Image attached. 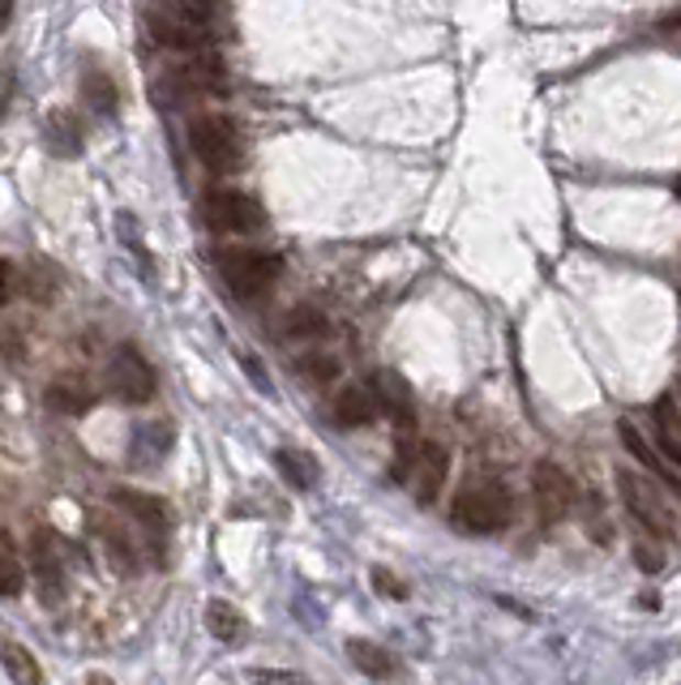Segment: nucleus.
<instances>
[{"label": "nucleus", "mask_w": 681, "mask_h": 685, "mask_svg": "<svg viewBox=\"0 0 681 685\" xmlns=\"http://www.w3.org/2000/svg\"><path fill=\"white\" fill-rule=\"evenodd\" d=\"M515 519V497L497 480H472L463 484L450 501V523L468 535H493Z\"/></svg>", "instance_id": "f257e3e1"}, {"label": "nucleus", "mask_w": 681, "mask_h": 685, "mask_svg": "<svg viewBox=\"0 0 681 685\" xmlns=\"http://www.w3.org/2000/svg\"><path fill=\"white\" fill-rule=\"evenodd\" d=\"M283 275L279 253H266V248H249V244H237V248H223L219 253V279L228 283L232 296L241 300H257L266 296Z\"/></svg>", "instance_id": "f03ea898"}, {"label": "nucleus", "mask_w": 681, "mask_h": 685, "mask_svg": "<svg viewBox=\"0 0 681 685\" xmlns=\"http://www.w3.org/2000/svg\"><path fill=\"white\" fill-rule=\"evenodd\" d=\"M189 146H194L201 167H210L219 176L237 172L244 163L241 124L232 121V117H223V112H206V117H198V121L189 124Z\"/></svg>", "instance_id": "7ed1b4c3"}, {"label": "nucleus", "mask_w": 681, "mask_h": 685, "mask_svg": "<svg viewBox=\"0 0 681 685\" xmlns=\"http://www.w3.org/2000/svg\"><path fill=\"white\" fill-rule=\"evenodd\" d=\"M201 219L219 236H253V232L266 228V210L249 194H237V189H210L201 198Z\"/></svg>", "instance_id": "20e7f679"}, {"label": "nucleus", "mask_w": 681, "mask_h": 685, "mask_svg": "<svg viewBox=\"0 0 681 685\" xmlns=\"http://www.w3.org/2000/svg\"><path fill=\"white\" fill-rule=\"evenodd\" d=\"M108 390L129 407L151 404V399L160 395V377H155V368H151V361H146L133 343H124L121 352L112 356V364H108Z\"/></svg>", "instance_id": "39448f33"}, {"label": "nucleus", "mask_w": 681, "mask_h": 685, "mask_svg": "<svg viewBox=\"0 0 681 685\" xmlns=\"http://www.w3.org/2000/svg\"><path fill=\"white\" fill-rule=\"evenodd\" d=\"M531 497H536V515L553 527L561 519H570L579 493H574V480H570L565 467H558V463H536L531 467Z\"/></svg>", "instance_id": "423d86ee"}, {"label": "nucleus", "mask_w": 681, "mask_h": 685, "mask_svg": "<svg viewBox=\"0 0 681 685\" xmlns=\"http://www.w3.org/2000/svg\"><path fill=\"white\" fill-rule=\"evenodd\" d=\"M167 22H176V26H185L189 35H198L206 47L223 35V26H228V9H223V0H160V9Z\"/></svg>", "instance_id": "0eeeda50"}, {"label": "nucleus", "mask_w": 681, "mask_h": 685, "mask_svg": "<svg viewBox=\"0 0 681 685\" xmlns=\"http://www.w3.org/2000/svg\"><path fill=\"white\" fill-rule=\"evenodd\" d=\"M617 480H622V501H626V510H630L647 531H656V535H673V519H669V510H664V501L656 497L651 484L639 480V476H630V472H622Z\"/></svg>", "instance_id": "6e6552de"}, {"label": "nucleus", "mask_w": 681, "mask_h": 685, "mask_svg": "<svg viewBox=\"0 0 681 685\" xmlns=\"http://www.w3.org/2000/svg\"><path fill=\"white\" fill-rule=\"evenodd\" d=\"M117 506L151 535V544H163V535H167V527H172V506H167L163 497L142 493V488H117Z\"/></svg>", "instance_id": "1a4fd4ad"}, {"label": "nucleus", "mask_w": 681, "mask_h": 685, "mask_svg": "<svg viewBox=\"0 0 681 685\" xmlns=\"http://www.w3.org/2000/svg\"><path fill=\"white\" fill-rule=\"evenodd\" d=\"M31 574L40 583L43 605H56L61 592H65V565H61V553H56V535L47 527L35 531V540H31Z\"/></svg>", "instance_id": "9d476101"}, {"label": "nucleus", "mask_w": 681, "mask_h": 685, "mask_svg": "<svg viewBox=\"0 0 681 685\" xmlns=\"http://www.w3.org/2000/svg\"><path fill=\"white\" fill-rule=\"evenodd\" d=\"M450 476V450L438 442H425L420 445V463L411 472V488H416V501L420 506H433L441 497V484Z\"/></svg>", "instance_id": "9b49d317"}, {"label": "nucleus", "mask_w": 681, "mask_h": 685, "mask_svg": "<svg viewBox=\"0 0 681 685\" xmlns=\"http://www.w3.org/2000/svg\"><path fill=\"white\" fill-rule=\"evenodd\" d=\"M617 433H622V445H626V450L639 458L651 476H660V480L669 484V488H678V493H681V472L673 467V463H669V458H664V454H660V445L647 442V433H642L635 420H622V424H617Z\"/></svg>", "instance_id": "f8f14e48"}, {"label": "nucleus", "mask_w": 681, "mask_h": 685, "mask_svg": "<svg viewBox=\"0 0 681 685\" xmlns=\"http://www.w3.org/2000/svg\"><path fill=\"white\" fill-rule=\"evenodd\" d=\"M373 395L382 404V416L395 420V429H416V399H411V390H407V382L399 373H391V368L377 373L373 377Z\"/></svg>", "instance_id": "ddd939ff"}, {"label": "nucleus", "mask_w": 681, "mask_h": 685, "mask_svg": "<svg viewBox=\"0 0 681 685\" xmlns=\"http://www.w3.org/2000/svg\"><path fill=\"white\" fill-rule=\"evenodd\" d=\"M330 411H334V424H339V429H364V424H373V420L382 416V404H377V395L364 390V386H339Z\"/></svg>", "instance_id": "4468645a"}, {"label": "nucleus", "mask_w": 681, "mask_h": 685, "mask_svg": "<svg viewBox=\"0 0 681 685\" xmlns=\"http://www.w3.org/2000/svg\"><path fill=\"white\" fill-rule=\"evenodd\" d=\"M348 655H352V664L361 669L364 677H373V682H391V677H399V660L386 651V647L369 643V639H348Z\"/></svg>", "instance_id": "2eb2a0df"}, {"label": "nucleus", "mask_w": 681, "mask_h": 685, "mask_svg": "<svg viewBox=\"0 0 681 685\" xmlns=\"http://www.w3.org/2000/svg\"><path fill=\"white\" fill-rule=\"evenodd\" d=\"M275 467H279V476L292 488H314L321 480V463L314 454H305V450H296V445H279L275 450Z\"/></svg>", "instance_id": "dca6fc26"}, {"label": "nucleus", "mask_w": 681, "mask_h": 685, "mask_svg": "<svg viewBox=\"0 0 681 685\" xmlns=\"http://www.w3.org/2000/svg\"><path fill=\"white\" fill-rule=\"evenodd\" d=\"M81 99H86V108H95L103 117L117 112L121 95H117V81H112V74L103 65H86V74H81Z\"/></svg>", "instance_id": "f3484780"}, {"label": "nucleus", "mask_w": 681, "mask_h": 685, "mask_svg": "<svg viewBox=\"0 0 681 685\" xmlns=\"http://www.w3.org/2000/svg\"><path fill=\"white\" fill-rule=\"evenodd\" d=\"M206 626H210V634H215L219 643H241L244 634H249L244 612L237 605H228V600H210V605H206Z\"/></svg>", "instance_id": "a211bd4d"}, {"label": "nucleus", "mask_w": 681, "mask_h": 685, "mask_svg": "<svg viewBox=\"0 0 681 685\" xmlns=\"http://www.w3.org/2000/svg\"><path fill=\"white\" fill-rule=\"evenodd\" d=\"M90 386L81 382V377H56L52 386H47V407L52 411H65V416H78V411H86L90 407Z\"/></svg>", "instance_id": "6ab92c4d"}, {"label": "nucleus", "mask_w": 681, "mask_h": 685, "mask_svg": "<svg viewBox=\"0 0 681 685\" xmlns=\"http://www.w3.org/2000/svg\"><path fill=\"white\" fill-rule=\"evenodd\" d=\"M99 531V540H103V549H108V562L117 565V574H133L138 570V557H133V544H129V535H124L117 523H95Z\"/></svg>", "instance_id": "aec40b11"}, {"label": "nucleus", "mask_w": 681, "mask_h": 685, "mask_svg": "<svg viewBox=\"0 0 681 685\" xmlns=\"http://www.w3.org/2000/svg\"><path fill=\"white\" fill-rule=\"evenodd\" d=\"M283 330H287V339H326V334H330V322H326V313L314 309V305H296V309L287 313Z\"/></svg>", "instance_id": "412c9836"}, {"label": "nucleus", "mask_w": 681, "mask_h": 685, "mask_svg": "<svg viewBox=\"0 0 681 685\" xmlns=\"http://www.w3.org/2000/svg\"><path fill=\"white\" fill-rule=\"evenodd\" d=\"M4 682H13V685H35V682H43L40 664H35V655H31L26 647L4 643Z\"/></svg>", "instance_id": "4be33fe9"}, {"label": "nucleus", "mask_w": 681, "mask_h": 685, "mask_svg": "<svg viewBox=\"0 0 681 685\" xmlns=\"http://www.w3.org/2000/svg\"><path fill=\"white\" fill-rule=\"evenodd\" d=\"M47 142H52V151H61V155H78L81 129H78V121H74V112H52V121H47Z\"/></svg>", "instance_id": "5701e85b"}, {"label": "nucleus", "mask_w": 681, "mask_h": 685, "mask_svg": "<svg viewBox=\"0 0 681 685\" xmlns=\"http://www.w3.org/2000/svg\"><path fill=\"white\" fill-rule=\"evenodd\" d=\"M0 574H4V596L13 600V596H22V587H26V574H22V557H18V544H13V535H4V553H0Z\"/></svg>", "instance_id": "b1692460"}, {"label": "nucleus", "mask_w": 681, "mask_h": 685, "mask_svg": "<svg viewBox=\"0 0 681 685\" xmlns=\"http://www.w3.org/2000/svg\"><path fill=\"white\" fill-rule=\"evenodd\" d=\"M416 463H420V445L411 442V429H399V438H395V463H391V480L403 484L411 472H416Z\"/></svg>", "instance_id": "393cba45"}, {"label": "nucleus", "mask_w": 681, "mask_h": 685, "mask_svg": "<svg viewBox=\"0 0 681 685\" xmlns=\"http://www.w3.org/2000/svg\"><path fill=\"white\" fill-rule=\"evenodd\" d=\"M369 578H373V587H377L386 600H407V596H411V587L403 583L395 570H386V565H373V570H369Z\"/></svg>", "instance_id": "a878e982"}, {"label": "nucleus", "mask_w": 681, "mask_h": 685, "mask_svg": "<svg viewBox=\"0 0 681 685\" xmlns=\"http://www.w3.org/2000/svg\"><path fill=\"white\" fill-rule=\"evenodd\" d=\"M300 368H305L314 382H334V377H339V361H334V356H321V352H309V356L300 361Z\"/></svg>", "instance_id": "bb28decb"}, {"label": "nucleus", "mask_w": 681, "mask_h": 685, "mask_svg": "<svg viewBox=\"0 0 681 685\" xmlns=\"http://www.w3.org/2000/svg\"><path fill=\"white\" fill-rule=\"evenodd\" d=\"M656 445H660V454L681 472V433H673V429H656Z\"/></svg>", "instance_id": "cd10ccee"}, {"label": "nucleus", "mask_w": 681, "mask_h": 685, "mask_svg": "<svg viewBox=\"0 0 681 685\" xmlns=\"http://www.w3.org/2000/svg\"><path fill=\"white\" fill-rule=\"evenodd\" d=\"M257 682H300V673H283V669H253Z\"/></svg>", "instance_id": "c85d7f7f"}, {"label": "nucleus", "mask_w": 681, "mask_h": 685, "mask_svg": "<svg viewBox=\"0 0 681 685\" xmlns=\"http://www.w3.org/2000/svg\"><path fill=\"white\" fill-rule=\"evenodd\" d=\"M635 553H639V565H642V570H647V574H656V570H660V553H656V549H647V544H639Z\"/></svg>", "instance_id": "c756f323"}, {"label": "nucleus", "mask_w": 681, "mask_h": 685, "mask_svg": "<svg viewBox=\"0 0 681 685\" xmlns=\"http://www.w3.org/2000/svg\"><path fill=\"white\" fill-rule=\"evenodd\" d=\"M673 194H678V202H681V176L673 180Z\"/></svg>", "instance_id": "7c9ffc66"}]
</instances>
